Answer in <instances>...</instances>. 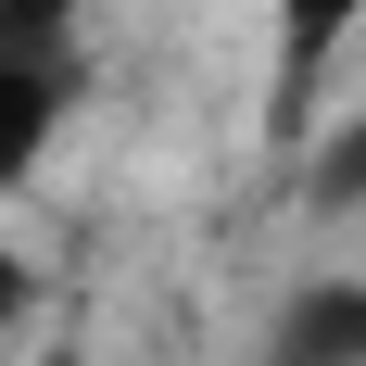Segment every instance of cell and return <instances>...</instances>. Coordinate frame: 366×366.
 Returning <instances> with one entry per match:
<instances>
[{
  "label": "cell",
  "mask_w": 366,
  "mask_h": 366,
  "mask_svg": "<svg viewBox=\"0 0 366 366\" xmlns=\"http://www.w3.org/2000/svg\"><path fill=\"white\" fill-rule=\"evenodd\" d=\"M253 366H366V278H316V291H291Z\"/></svg>",
  "instance_id": "cell-1"
},
{
  "label": "cell",
  "mask_w": 366,
  "mask_h": 366,
  "mask_svg": "<svg viewBox=\"0 0 366 366\" xmlns=\"http://www.w3.org/2000/svg\"><path fill=\"white\" fill-rule=\"evenodd\" d=\"M51 127H64V76H26V64H0V189H26V177H38Z\"/></svg>",
  "instance_id": "cell-2"
},
{
  "label": "cell",
  "mask_w": 366,
  "mask_h": 366,
  "mask_svg": "<svg viewBox=\"0 0 366 366\" xmlns=\"http://www.w3.org/2000/svg\"><path fill=\"white\" fill-rule=\"evenodd\" d=\"M76 13H89V0H0V64L64 76V51H76Z\"/></svg>",
  "instance_id": "cell-3"
},
{
  "label": "cell",
  "mask_w": 366,
  "mask_h": 366,
  "mask_svg": "<svg viewBox=\"0 0 366 366\" xmlns=\"http://www.w3.org/2000/svg\"><path fill=\"white\" fill-rule=\"evenodd\" d=\"M354 26H366V0H278V64H291V89L329 64Z\"/></svg>",
  "instance_id": "cell-4"
},
{
  "label": "cell",
  "mask_w": 366,
  "mask_h": 366,
  "mask_svg": "<svg viewBox=\"0 0 366 366\" xmlns=\"http://www.w3.org/2000/svg\"><path fill=\"white\" fill-rule=\"evenodd\" d=\"M303 202H316V215H366V114H341L329 139H316V164H303Z\"/></svg>",
  "instance_id": "cell-5"
},
{
  "label": "cell",
  "mask_w": 366,
  "mask_h": 366,
  "mask_svg": "<svg viewBox=\"0 0 366 366\" xmlns=\"http://www.w3.org/2000/svg\"><path fill=\"white\" fill-rule=\"evenodd\" d=\"M26 316H38V265H26V253H13V240H0V341L26 329Z\"/></svg>",
  "instance_id": "cell-6"
}]
</instances>
